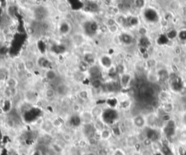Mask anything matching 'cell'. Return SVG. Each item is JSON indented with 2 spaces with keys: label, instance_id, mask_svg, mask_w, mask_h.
<instances>
[{
  "label": "cell",
  "instance_id": "cell-1",
  "mask_svg": "<svg viewBox=\"0 0 186 155\" xmlns=\"http://www.w3.org/2000/svg\"><path fill=\"white\" fill-rule=\"evenodd\" d=\"M94 116H93L92 112L88 111V110H85L81 113V119L84 125H89L91 122L92 121V119Z\"/></svg>",
  "mask_w": 186,
  "mask_h": 155
},
{
  "label": "cell",
  "instance_id": "cell-2",
  "mask_svg": "<svg viewBox=\"0 0 186 155\" xmlns=\"http://www.w3.org/2000/svg\"><path fill=\"white\" fill-rule=\"evenodd\" d=\"M56 91L60 96H65L68 92V86L65 83H59L56 86Z\"/></svg>",
  "mask_w": 186,
  "mask_h": 155
},
{
  "label": "cell",
  "instance_id": "cell-3",
  "mask_svg": "<svg viewBox=\"0 0 186 155\" xmlns=\"http://www.w3.org/2000/svg\"><path fill=\"white\" fill-rule=\"evenodd\" d=\"M18 93V89L17 88H10L8 87H5L3 89V95H4V97H6L7 99L12 98V97H14L17 95Z\"/></svg>",
  "mask_w": 186,
  "mask_h": 155
},
{
  "label": "cell",
  "instance_id": "cell-4",
  "mask_svg": "<svg viewBox=\"0 0 186 155\" xmlns=\"http://www.w3.org/2000/svg\"><path fill=\"white\" fill-rule=\"evenodd\" d=\"M5 83H6V86H5L6 87H8L10 88H17V86H18V82L16 78L13 77H10L7 79V81H5Z\"/></svg>",
  "mask_w": 186,
  "mask_h": 155
},
{
  "label": "cell",
  "instance_id": "cell-5",
  "mask_svg": "<svg viewBox=\"0 0 186 155\" xmlns=\"http://www.w3.org/2000/svg\"><path fill=\"white\" fill-rule=\"evenodd\" d=\"M56 90L51 87L46 88L45 91H44V96H45V98L47 99H53L56 96Z\"/></svg>",
  "mask_w": 186,
  "mask_h": 155
},
{
  "label": "cell",
  "instance_id": "cell-6",
  "mask_svg": "<svg viewBox=\"0 0 186 155\" xmlns=\"http://www.w3.org/2000/svg\"><path fill=\"white\" fill-rule=\"evenodd\" d=\"M45 78L50 81H54L57 78V73L52 69H49L45 72Z\"/></svg>",
  "mask_w": 186,
  "mask_h": 155
},
{
  "label": "cell",
  "instance_id": "cell-7",
  "mask_svg": "<svg viewBox=\"0 0 186 155\" xmlns=\"http://www.w3.org/2000/svg\"><path fill=\"white\" fill-rule=\"evenodd\" d=\"M100 139L103 140H108L111 136V131L108 130V129L104 128L102 131L100 132Z\"/></svg>",
  "mask_w": 186,
  "mask_h": 155
},
{
  "label": "cell",
  "instance_id": "cell-8",
  "mask_svg": "<svg viewBox=\"0 0 186 155\" xmlns=\"http://www.w3.org/2000/svg\"><path fill=\"white\" fill-rule=\"evenodd\" d=\"M78 96L79 99H81L82 100H87L89 99V92L86 89H82L79 91L78 92Z\"/></svg>",
  "mask_w": 186,
  "mask_h": 155
},
{
  "label": "cell",
  "instance_id": "cell-9",
  "mask_svg": "<svg viewBox=\"0 0 186 155\" xmlns=\"http://www.w3.org/2000/svg\"><path fill=\"white\" fill-rule=\"evenodd\" d=\"M134 122H135V125L138 128H142L145 126V120L142 118V117L138 116L137 117H135V120H134Z\"/></svg>",
  "mask_w": 186,
  "mask_h": 155
},
{
  "label": "cell",
  "instance_id": "cell-10",
  "mask_svg": "<svg viewBox=\"0 0 186 155\" xmlns=\"http://www.w3.org/2000/svg\"><path fill=\"white\" fill-rule=\"evenodd\" d=\"M92 113L94 117H100L103 113V110L100 107H95L92 110Z\"/></svg>",
  "mask_w": 186,
  "mask_h": 155
},
{
  "label": "cell",
  "instance_id": "cell-11",
  "mask_svg": "<svg viewBox=\"0 0 186 155\" xmlns=\"http://www.w3.org/2000/svg\"><path fill=\"white\" fill-rule=\"evenodd\" d=\"M52 149L56 153H61L63 151V148L58 144H54L52 145Z\"/></svg>",
  "mask_w": 186,
  "mask_h": 155
},
{
  "label": "cell",
  "instance_id": "cell-12",
  "mask_svg": "<svg viewBox=\"0 0 186 155\" xmlns=\"http://www.w3.org/2000/svg\"><path fill=\"white\" fill-rule=\"evenodd\" d=\"M108 30H109V32H111V33H115L118 31V27L116 24L113 25H110V26H108Z\"/></svg>",
  "mask_w": 186,
  "mask_h": 155
},
{
  "label": "cell",
  "instance_id": "cell-13",
  "mask_svg": "<svg viewBox=\"0 0 186 155\" xmlns=\"http://www.w3.org/2000/svg\"><path fill=\"white\" fill-rule=\"evenodd\" d=\"M81 110H82V107H81L80 104H79L78 102H76V103L73 104V110L74 112H81Z\"/></svg>",
  "mask_w": 186,
  "mask_h": 155
},
{
  "label": "cell",
  "instance_id": "cell-14",
  "mask_svg": "<svg viewBox=\"0 0 186 155\" xmlns=\"http://www.w3.org/2000/svg\"><path fill=\"white\" fill-rule=\"evenodd\" d=\"M6 124L8 126V127L10 128H13L15 127V121L12 118H8L6 120Z\"/></svg>",
  "mask_w": 186,
  "mask_h": 155
},
{
  "label": "cell",
  "instance_id": "cell-15",
  "mask_svg": "<svg viewBox=\"0 0 186 155\" xmlns=\"http://www.w3.org/2000/svg\"><path fill=\"white\" fill-rule=\"evenodd\" d=\"M52 126H54V127H56V128H59L61 126L62 123L59 120H58V119H55V120H53L52 122Z\"/></svg>",
  "mask_w": 186,
  "mask_h": 155
},
{
  "label": "cell",
  "instance_id": "cell-16",
  "mask_svg": "<svg viewBox=\"0 0 186 155\" xmlns=\"http://www.w3.org/2000/svg\"><path fill=\"white\" fill-rule=\"evenodd\" d=\"M63 140H64L65 141H66V142H70V141H71L72 137L70 134L65 133L63 135Z\"/></svg>",
  "mask_w": 186,
  "mask_h": 155
},
{
  "label": "cell",
  "instance_id": "cell-17",
  "mask_svg": "<svg viewBox=\"0 0 186 155\" xmlns=\"http://www.w3.org/2000/svg\"><path fill=\"white\" fill-rule=\"evenodd\" d=\"M7 79H8V78H7L6 73L4 72H0V82L6 81Z\"/></svg>",
  "mask_w": 186,
  "mask_h": 155
},
{
  "label": "cell",
  "instance_id": "cell-18",
  "mask_svg": "<svg viewBox=\"0 0 186 155\" xmlns=\"http://www.w3.org/2000/svg\"><path fill=\"white\" fill-rule=\"evenodd\" d=\"M41 27L43 30H48L50 28V24L46 21H43L41 24Z\"/></svg>",
  "mask_w": 186,
  "mask_h": 155
},
{
  "label": "cell",
  "instance_id": "cell-19",
  "mask_svg": "<svg viewBox=\"0 0 186 155\" xmlns=\"http://www.w3.org/2000/svg\"><path fill=\"white\" fill-rule=\"evenodd\" d=\"M113 155H125V153L121 149H116L113 153Z\"/></svg>",
  "mask_w": 186,
  "mask_h": 155
},
{
  "label": "cell",
  "instance_id": "cell-20",
  "mask_svg": "<svg viewBox=\"0 0 186 155\" xmlns=\"http://www.w3.org/2000/svg\"><path fill=\"white\" fill-rule=\"evenodd\" d=\"M144 144L147 146H151V144H152V141H151V140L150 139H146L144 140Z\"/></svg>",
  "mask_w": 186,
  "mask_h": 155
},
{
  "label": "cell",
  "instance_id": "cell-21",
  "mask_svg": "<svg viewBox=\"0 0 186 155\" xmlns=\"http://www.w3.org/2000/svg\"><path fill=\"white\" fill-rule=\"evenodd\" d=\"M173 62L174 63H175V64H177V63L180 62V57H179L178 56H175V57H173Z\"/></svg>",
  "mask_w": 186,
  "mask_h": 155
},
{
  "label": "cell",
  "instance_id": "cell-22",
  "mask_svg": "<svg viewBox=\"0 0 186 155\" xmlns=\"http://www.w3.org/2000/svg\"><path fill=\"white\" fill-rule=\"evenodd\" d=\"M65 19H67V20H70V19H71L72 18V15L70 14V13H65Z\"/></svg>",
  "mask_w": 186,
  "mask_h": 155
},
{
  "label": "cell",
  "instance_id": "cell-23",
  "mask_svg": "<svg viewBox=\"0 0 186 155\" xmlns=\"http://www.w3.org/2000/svg\"><path fill=\"white\" fill-rule=\"evenodd\" d=\"M99 155H108V151H106L105 149H102L100 150V153Z\"/></svg>",
  "mask_w": 186,
  "mask_h": 155
},
{
  "label": "cell",
  "instance_id": "cell-24",
  "mask_svg": "<svg viewBox=\"0 0 186 155\" xmlns=\"http://www.w3.org/2000/svg\"><path fill=\"white\" fill-rule=\"evenodd\" d=\"M34 2L37 3V4H36V5H38V6H40V5L42 4V1H34Z\"/></svg>",
  "mask_w": 186,
  "mask_h": 155
},
{
  "label": "cell",
  "instance_id": "cell-25",
  "mask_svg": "<svg viewBox=\"0 0 186 155\" xmlns=\"http://www.w3.org/2000/svg\"><path fill=\"white\" fill-rule=\"evenodd\" d=\"M3 113H4V110H3V108L0 107V115H2Z\"/></svg>",
  "mask_w": 186,
  "mask_h": 155
},
{
  "label": "cell",
  "instance_id": "cell-26",
  "mask_svg": "<svg viewBox=\"0 0 186 155\" xmlns=\"http://www.w3.org/2000/svg\"><path fill=\"white\" fill-rule=\"evenodd\" d=\"M2 86L1 83H0V90H1V89H2Z\"/></svg>",
  "mask_w": 186,
  "mask_h": 155
},
{
  "label": "cell",
  "instance_id": "cell-27",
  "mask_svg": "<svg viewBox=\"0 0 186 155\" xmlns=\"http://www.w3.org/2000/svg\"><path fill=\"white\" fill-rule=\"evenodd\" d=\"M134 155H139V154H134Z\"/></svg>",
  "mask_w": 186,
  "mask_h": 155
}]
</instances>
